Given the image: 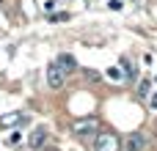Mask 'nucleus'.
Returning <instances> with one entry per match:
<instances>
[{
    "instance_id": "obj_10",
    "label": "nucleus",
    "mask_w": 157,
    "mask_h": 151,
    "mask_svg": "<svg viewBox=\"0 0 157 151\" xmlns=\"http://www.w3.org/2000/svg\"><path fill=\"white\" fill-rule=\"evenodd\" d=\"M141 96H144V99L149 96V80H146V83H141Z\"/></svg>"
},
{
    "instance_id": "obj_5",
    "label": "nucleus",
    "mask_w": 157,
    "mask_h": 151,
    "mask_svg": "<svg viewBox=\"0 0 157 151\" xmlns=\"http://www.w3.org/2000/svg\"><path fill=\"white\" fill-rule=\"evenodd\" d=\"M44 143H47V129H44V127H36V129L30 132V138H28V146H30V149H41Z\"/></svg>"
},
{
    "instance_id": "obj_8",
    "label": "nucleus",
    "mask_w": 157,
    "mask_h": 151,
    "mask_svg": "<svg viewBox=\"0 0 157 151\" xmlns=\"http://www.w3.org/2000/svg\"><path fill=\"white\" fill-rule=\"evenodd\" d=\"M108 77H110L113 83H119V80H121L124 74H121V69H119V66H110V69H108Z\"/></svg>"
},
{
    "instance_id": "obj_6",
    "label": "nucleus",
    "mask_w": 157,
    "mask_h": 151,
    "mask_svg": "<svg viewBox=\"0 0 157 151\" xmlns=\"http://www.w3.org/2000/svg\"><path fill=\"white\" fill-rule=\"evenodd\" d=\"M55 63L61 66V72H63V74H69V72H75V69H77V61H75L69 52H61V55L55 58Z\"/></svg>"
},
{
    "instance_id": "obj_12",
    "label": "nucleus",
    "mask_w": 157,
    "mask_h": 151,
    "mask_svg": "<svg viewBox=\"0 0 157 151\" xmlns=\"http://www.w3.org/2000/svg\"><path fill=\"white\" fill-rule=\"evenodd\" d=\"M152 107H157V94H155V96H152Z\"/></svg>"
},
{
    "instance_id": "obj_7",
    "label": "nucleus",
    "mask_w": 157,
    "mask_h": 151,
    "mask_svg": "<svg viewBox=\"0 0 157 151\" xmlns=\"http://www.w3.org/2000/svg\"><path fill=\"white\" fill-rule=\"evenodd\" d=\"M19 121H25V116H19V113H8V116H3V118H0V127H3V129H8V127H17Z\"/></svg>"
},
{
    "instance_id": "obj_3",
    "label": "nucleus",
    "mask_w": 157,
    "mask_h": 151,
    "mask_svg": "<svg viewBox=\"0 0 157 151\" xmlns=\"http://www.w3.org/2000/svg\"><path fill=\"white\" fill-rule=\"evenodd\" d=\"M146 143H149V138H146V135L132 132V135L124 140V149H127V151H144V149H146Z\"/></svg>"
},
{
    "instance_id": "obj_4",
    "label": "nucleus",
    "mask_w": 157,
    "mask_h": 151,
    "mask_svg": "<svg viewBox=\"0 0 157 151\" xmlns=\"http://www.w3.org/2000/svg\"><path fill=\"white\" fill-rule=\"evenodd\" d=\"M63 77H66V74L61 72L58 63H50V66H47V83H50V88H61V85H63Z\"/></svg>"
},
{
    "instance_id": "obj_2",
    "label": "nucleus",
    "mask_w": 157,
    "mask_h": 151,
    "mask_svg": "<svg viewBox=\"0 0 157 151\" xmlns=\"http://www.w3.org/2000/svg\"><path fill=\"white\" fill-rule=\"evenodd\" d=\"M94 151H121V143H119V138H116V135L102 132V135H97Z\"/></svg>"
},
{
    "instance_id": "obj_9",
    "label": "nucleus",
    "mask_w": 157,
    "mask_h": 151,
    "mask_svg": "<svg viewBox=\"0 0 157 151\" xmlns=\"http://www.w3.org/2000/svg\"><path fill=\"white\" fill-rule=\"evenodd\" d=\"M121 69L127 72V77H132V66H130V61H127V58H121Z\"/></svg>"
},
{
    "instance_id": "obj_1",
    "label": "nucleus",
    "mask_w": 157,
    "mask_h": 151,
    "mask_svg": "<svg viewBox=\"0 0 157 151\" xmlns=\"http://www.w3.org/2000/svg\"><path fill=\"white\" fill-rule=\"evenodd\" d=\"M72 132H75L77 138H97V135H99V121H97L94 116L77 118V121H72Z\"/></svg>"
},
{
    "instance_id": "obj_11",
    "label": "nucleus",
    "mask_w": 157,
    "mask_h": 151,
    "mask_svg": "<svg viewBox=\"0 0 157 151\" xmlns=\"http://www.w3.org/2000/svg\"><path fill=\"white\" fill-rule=\"evenodd\" d=\"M19 140H22V135H19V132H14V135H11V138H8V143H11V146H17V143H19Z\"/></svg>"
}]
</instances>
